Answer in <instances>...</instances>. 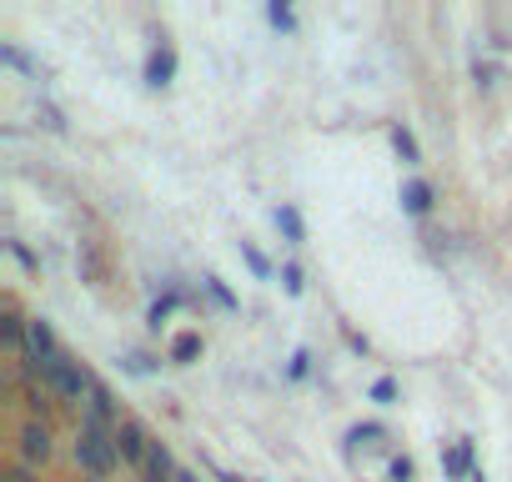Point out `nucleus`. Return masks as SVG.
<instances>
[{
    "label": "nucleus",
    "mask_w": 512,
    "mask_h": 482,
    "mask_svg": "<svg viewBox=\"0 0 512 482\" xmlns=\"http://www.w3.org/2000/svg\"><path fill=\"white\" fill-rule=\"evenodd\" d=\"M6 252H11V257H16V262H21L26 272H41V257H36V252L26 247V241H21V236H11V241H6Z\"/></svg>",
    "instance_id": "393cba45"
},
{
    "label": "nucleus",
    "mask_w": 512,
    "mask_h": 482,
    "mask_svg": "<svg viewBox=\"0 0 512 482\" xmlns=\"http://www.w3.org/2000/svg\"><path fill=\"white\" fill-rule=\"evenodd\" d=\"M442 472H447V482H462V477L477 472V462H472V442H467V437H457V442L442 452Z\"/></svg>",
    "instance_id": "f8f14e48"
},
{
    "label": "nucleus",
    "mask_w": 512,
    "mask_h": 482,
    "mask_svg": "<svg viewBox=\"0 0 512 482\" xmlns=\"http://www.w3.org/2000/svg\"><path fill=\"white\" fill-rule=\"evenodd\" d=\"M176 477H181V467H176L171 447L166 442H151V457L141 467V482H176Z\"/></svg>",
    "instance_id": "9b49d317"
},
{
    "label": "nucleus",
    "mask_w": 512,
    "mask_h": 482,
    "mask_svg": "<svg viewBox=\"0 0 512 482\" xmlns=\"http://www.w3.org/2000/svg\"><path fill=\"white\" fill-rule=\"evenodd\" d=\"M81 482H101V477H81Z\"/></svg>",
    "instance_id": "473e14b6"
},
{
    "label": "nucleus",
    "mask_w": 512,
    "mask_h": 482,
    "mask_svg": "<svg viewBox=\"0 0 512 482\" xmlns=\"http://www.w3.org/2000/svg\"><path fill=\"white\" fill-rule=\"evenodd\" d=\"M267 21H272V31H282V36H297V31H302V21H297V11L287 6V0H272Z\"/></svg>",
    "instance_id": "a211bd4d"
},
{
    "label": "nucleus",
    "mask_w": 512,
    "mask_h": 482,
    "mask_svg": "<svg viewBox=\"0 0 512 482\" xmlns=\"http://www.w3.org/2000/svg\"><path fill=\"white\" fill-rule=\"evenodd\" d=\"M176 66H181V61H176V51H171V46L161 41V46H151V51H146V66H141V81H146L151 91H166V86L176 81Z\"/></svg>",
    "instance_id": "423d86ee"
},
{
    "label": "nucleus",
    "mask_w": 512,
    "mask_h": 482,
    "mask_svg": "<svg viewBox=\"0 0 512 482\" xmlns=\"http://www.w3.org/2000/svg\"><path fill=\"white\" fill-rule=\"evenodd\" d=\"M81 422H86V427H101V432H116V427L126 422L106 382H96V387H91V397H86V407H81Z\"/></svg>",
    "instance_id": "39448f33"
},
{
    "label": "nucleus",
    "mask_w": 512,
    "mask_h": 482,
    "mask_svg": "<svg viewBox=\"0 0 512 482\" xmlns=\"http://www.w3.org/2000/svg\"><path fill=\"white\" fill-rule=\"evenodd\" d=\"M367 397H372L377 407H397V402H402V387H397V377H377V382L367 387Z\"/></svg>",
    "instance_id": "6ab92c4d"
},
{
    "label": "nucleus",
    "mask_w": 512,
    "mask_h": 482,
    "mask_svg": "<svg viewBox=\"0 0 512 482\" xmlns=\"http://www.w3.org/2000/svg\"><path fill=\"white\" fill-rule=\"evenodd\" d=\"M36 116H41V126H46V131H51V136H66V116H61V111H56V106H41V111H36Z\"/></svg>",
    "instance_id": "a878e982"
},
{
    "label": "nucleus",
    "mask_w": 512,
    "mask_h": 482,
    "mask_svg": "<svg viewBox=\"0 0 512 482\" xmlns=\"http://www.w3.org/2000/svg\"><path fill=\"white\" fill-rule=\"evenodd\" d=\"M176 482H201V477H196V472H186V467H181V477H176Z\"/></svg>",
    "instance_id": "7c9ffc66"
},
{
    "label": "nucleus",
    "mask_w": 512,
    "mask_h": 482,
    "mask_svg": "<svg viewBox=\"0 0 512 482\" xmlns=\"http://www.w3.org/2000/svg\"><path fill=\"white\" fill-rule=\"evenodd\" d=\"M151 432H146V422H136V417H126L121 427H116V452H121V462L131 467V472H141L146 467V457H151Z\"/></svg>",
    "instance_id": "20e7f679"
},
{
    "label": "nucleus",
    "mask_w": 512,
    "mask_h": 482,
    "mask_svg": "<svg viewBox=\"0 0 512 482\" xmlns=\"http://www.w3.org/2000/svg\"><path fill=\"white\" fill-rule=\"evenodd\" d=\"M26 407H31L36 422H46V417H51V392H46L41 382H31V387H26Z\"/></svg>",
    "instance_id": "4be33fe9"
},
{
    "label": "nucleus",
    "mask_w": 512,
    "mask_h": 482,
    "mask_svg": "<svg viewBox=\"0 0 512 482\" xmlns=\"http://www.w3.org/2000/svg\"><path fill=\"white\" fill-rule=\"evenodd\" d=\"M181 307H191V297H186L181 287H166V292L146 307V327H151V332H161V327H166V322H171Z\"/></svg>",
    "instance_id": "9d476101"
},
{
    "label": "nucleus",
    "mask_w": 512,
    "mask_h": 482,
    "mask_svg": "<svg viewBox=\"0 0 512 482\" xmlns=\"http://www.w3.org/2000/svg\"><path fill=\"white\" fill-rule=\"evenodd\" d=\"M397 201H402V211L407 216H432V206H437V191H432V181L427 176H407L402 181V191H397Z\"/></svg>",
    "instance_id": "0eeeda50"
},
{
    "label": "nucleus",
    "mask_w": 512,
    "mask_h": 482,
    "mask_svg": "<svg viewBox=\"0 0 512 482\" xmlns=\"http://www.w3.org/2000/svg\"><path fill=\"white\" fill-rule=\"evenodd\" d=\"M467 482H487V472H482V467H477V472H472V477H467Z\"/></svg>",
    "instance_id": "2f4dec72"
},
{
    "label": "nucleus",
    "mask_w": 512,
    "mask_h": 482,
    "mask_svg": "<svg viewBox=\"0 0 512 482\" xmlns=\"http://www.w3.org/2000/svg\"><path fill=\"white\" fill-rule=\"evenodd\" d=\"M41 387L51 392V397H61V402H76V407H86V397H91V387H96V377L76 362V357H56V362H46V372H41Z\"/></svg>",
    "instance_id": "f03ea898"
},
{
    "label": "nucleus",
    "mask_w": 512,
    "mask_h": 482,
    "mask_svg": "<svg viewBox=\"0 0 512 482\" xmlns=\"http://www.w3.org/2000/svg\"><path fill=\"white\" fill-rule=\"evenodd\" d=\"M387 136H392V151L402 156V166H422V146H417V136H412L407 121H392Z\"/></svg>",
    "instance_id": "ddd939ff"
},
{
    "label": "nucleus",
    "mask_w": 512,
    "mask_h": 482,
    "mask_svg": "<svg viewBox=\"0 0 512 482\" xmlns=\"http://www.w3.org/2000/svg\"><path fill=\"white\" fill-rule=\"evenodd\" d=\"M26 332H31V317H21L16 307L0 312V342H6V352H11L16 362L26 357Z\"/></svg>",
    "instance_id": "6e6552de"
},
{
    "label": "nucleus",
    "mask_w": 512,
    "mask_h": 482,
    "mask_svg": "<svg viewBox=\"0 0 512 482\" xmlns=\"http://www.w3.org/2000/svg\"><path fill=\"white\" fill-rule=\"evenodd\" d=\"M201 467H206L216 482H251V477H241V472H226V467H221V462H211V457H201Z\"/></svg>",
    "instance_id": "c85d7f7f"
},
{
    "label": "nucleus",
    "mask_w": 512,
    "mask_h": 482,
    "mask_svg": "<svg viewBox=\"0 0 512 482\" xmlns=\"http://www.w3.org/2000/svg\"><path fill=\"white\" fill-rule=\"evenodd\" d=\"M236 252H241V262H246V272H251L256 282H272V277H277V267L267 262V252H262V247H256V241H241V247H236Z\"/></svg>",
    "instance_id": "dca6fc26"
},
{
    "label": "nucleus",
    "mask_w": 512,
    "mask_h": 482,
    "mask_svg": "<svg viewBox=\"0 0 512 482\" xmlns=\"http://www.w3.org/2000/svg\"><path fill=\"white\" fill-rule=\"evenodd\" d=\"M0 482H41V477H36V467H26V462H11L6 472H0Z\"/></svg>",
    "instance_id": "cd10ccee"
},
{
    "label": "nucleus",
    "mask_w": 512,
    "mask_h": 482,
    "mask_svg": "<svg viewBox=\"0 0 512 482\" xmlns=\"http://www.w3.org/2000/svg\"><path fill=\"white\" fill-rule=\"evenodd\" d=\"M201 352H206L201 332H176V337H171V352H166V357H171L176 367H191V362H196Z\"/></svg>",
    "instance_id": "2eb2a0df"
},
{
    "label": "nucleus",
    "mask_w": 512,
    "mask_h": 482,
    "mask_svg": "<svg viewBox=\"0 0 512 482\" xmlns=\"http://www.w3.org/2000/svg\"><path fill=\"white\" fill-rule=\"evenodd\" d=\"M16 447H21V462H26V467H46V462L56 457L51 422H36V417H26V422H21V432H16Z\"/></svg>",
    "instance_id": "7ed1b4c3"
},
{
    "label": "nucleus",
    "mask_w": 512,
    "mask_h": 482,
    "mask_svg": "<svg viewBox=\"0 0 512 482\" xmlns=\"http://www.w3.org/2000/svg\"><path fill=\"white\" fill-rule=\"evenodd\" d=\"M71 452H76V462H81V477H101V482H106V477L121 467L116 432H101V427H86V422H81V432H76Z\"/></svg>",
    "instance_id": "f257e3e1"
},
{
    "label": "nucleus",
    "mask_w": 512,
    "mask_h": 482,
    "mask_svg": "<svg viewBox=\"0 0 512 482\" xmlns=\"http://www.w3.org/2000/svg\"><path fill=\"white\" fill-rule=\"evenodd\" d=\"M342 337H347V347H352V352H362V357H367V352H372V342H367V337H362V332H352V327H347V332H342Z\"/></svg>",
    "instance_id": "c756f323"
},
{
    "label": "nucleus",
    "mask_w": 512,
    "mask_h": 482,
    "mask_svg": "<svg viewBox=\"0 0 512 482\" xmlns=\"http://www.w3.org/2000/svg\"><path fill=\"white\" fill-rule=\"evenodd\" d=\"M272 221H277V231L292 241V247H302V241H307V221H302V211H297V206H287V201H282V206L272 211Z\"/></svg>",
    "instance_id": "4468645a"
},
{
    "label": "nucleus",
    "mask_w": 512,
    "mask_h": 482,
    "mask_svg": "<svg viewBox=\"0 0 512 482\" xmlns=\"http://www.w3.org/2000/svg\"><path fill=\"white\" fill-rule=\"evenodd\" d=\"M201 287H206V297H211V302H216L221 312H241V302H236V292H231V287H226V282H221L216 272H206V277H201Z\"/></svg>",
    "instance_id": "f3484780"
},
{
    "label": "nucleus",
    "mask_w": 512,
    "mask_h": 482,
    "mask_svg": "<svg viewBox=\"0 0 512 482\" xmlns=\"http://www.w3.org/2000/svg\"><path fill=\"white\" fill-rule=\"evenodd\" d=\"M387 437V422H357L352 432H347V452L352 447H367V442H382Z\"/></svg>",
    "instance_id": "aec40b11"
},
{
    "label": "nucleus",
    "mask_w": 512,
    "mask_h": 482,
    "mask_svg": "<svg viewBox=\"0 0 512 482\" xmlns=\"http://www.w3.org/2000/svg\"><path fill=\"white\" fill-rule=\"evenodd\" d=\"M282 292H287V297H302V292H307V272H302L297 262H282Z\"/></svg>",
    "instance_id": "5701e85b"
},
{
    "label": "nucleus",
    "mask_w": 512,
    "mask_h": 482,
    "mask_svg": "<svg viewBox=\"0 0 512 482\" xmlns=\"http://www.w3.org/2000/svg\"><path fill=\"white\" fill-rule=\"evenodd\" d=\"M312 377V352L307 347H297L292 352V362H287V382H307Z\"/></svg>",
    "instance_id": "b1692460"
},
{
    "label": "nucleus",
    "mask_w": 512,
    "mask_h": 482,
    "mask_svg": "<svg viewBox=\"0 0 512 482\" xmlns=\"http://www.w3.org/2000/svg\"><path fill=\"white\" fill-rule=\"evenodd\" d=\"M121 372H131V377H156V372H161V362H156V357H146V352H126V357H121Z\"/></svg>",
    "instance_id": "412c9836"
},
{
    "label": "nucleus",
    "mask_w": 512,
    "mask_h": 482,
    "mask_svg": "<svg viewBox=\"0 0 512 482\" xmlns=\"http://www.w3.org/2000/svg\"><path fill=\"white\" fill-rule=\"evenodd\" d=\"M387 477H392V482H412V477H417V462H412V457H392Z\"/></svg>",
    "instance_id": "bb28decb"
},
{
    "label": "nucleus",
    "mask_w": 512,
    "mask_h": 482,
    "mask_svg": "<svg viewBox=\"0 0 512 482\" xmlns=\"http://www.w3.org/2000/svg\"><path fill=\"white\" fill-rule=\"evenodd\" d=\"M0 66H11V71H21L26 81H51V71L31 56V51H21L16 41H0Z\"/></svg>",
    "instance_id": "1a4fd4ad"
}]
</instances>
